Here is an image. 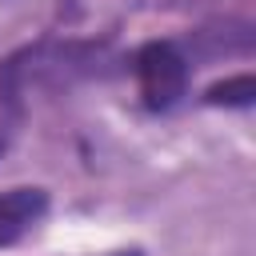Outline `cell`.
Instances as JSON below:
<instances>
[{"label":"cell","instance_id":"cell-2","mask_svg":"<svg viewBox=\"0 0 256 256\" xmlns=\"http://www.w3.org/2000/svg\"><path fill=\"white\" fill-rule=\"evenodd\" d=\"M48 212V192L36 184H20L0 192V248L16 244L24 232H32Z\"/></svg>","mask_w":256,"mask_h":256},{"label":"cell","instance_id":"cell-3","mask_svg":"<svg viewBox=\"0 0 256 256\" xmlns=\"http://www.w3.org/2000/svg\"><path fill=\"white\" fill-rule=\"evenodd\" d=\"M204 104H212V108H252L256 104V76L252 72H240V76L216 80L204 92Z\"/></svg>","mask_w":256,"mask_h":256},{"label":"cell","instance_id":"cell-1","mask_svg":"<svg viewBox=\"0 0 256 256\" xmlns=\"http://www.w3.org/2000/svg\"><path fill=\"white\" fill-rule=\"evenodd\" d=\"M132 72L144 96V108L152 112H168L180 104V96L188 92V76H192V60L184 56L180 44L172 40H148L136 48L132 56Z\"/></svg>","mask_w":256,"mask_h":256}]
</instances>
